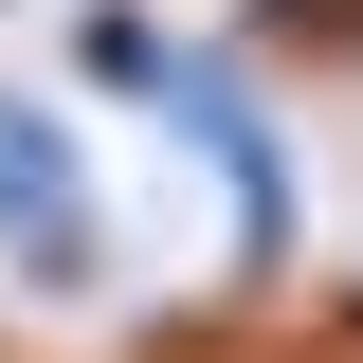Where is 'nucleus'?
<instances>
[{
	"mask_svg": "<svg viewBox=\"0 0 363 363\" xmlns=\"http://www.w3.org/2000/svg\"><path fill=\"white\" fill-rule=\"evenodd\" d=\"M0 255L37 272V291H73V272H91V164H73L55 109H18V91H0Z\"/></svg>",
	"mask_w": 363,
	"mask_h": 363,
	"instance_id": "nucleus-1",
	"label": "nucleus"
},
{
	"mask_svg": "<svg viewBox=\"0 0 363 363\" xmlns=\"http://www.w3.org/2000/svg\"><path fill=\"white\" fill-rule=\"evenodd\" d=\"M164 109H182V145L218 164V200H236V272H272V255H291V164H272V128H255V91L182 55V73H164Z\"/></svg>",
	"mask_w": 363,
	"mask_h": 363,
	"instance_id": "nucleus-2",
	"label": "nucleus"
},
{
	"mask_svg": "<svg viewBox=\"0 0 363 363\" xmlns=\"http://www.w3.org/2000/svg\"><path fill=\"white\" fill-rule=\"evenodd\" d=\"M73 73H91V91H164L182 37H164V18H128V0H91V18H73Z\"/></svg>",
	"mask_w": 363,
	"mask_h": 363,
	"instance_id": "nucleus-3",
	"label": "nucleus"
},
{
	"mask_svg": "<svg viewBox=\"0 0 363 363\" xmlns=\"http://www.w3.org/2000/svg\"><path fill=\"white\" fill-rule=\"evenodd\" d=\"M255 37H291V55H363V0H255Z\"/></svg>",
	"mask_w": 363,
	"mask_h": 363,
	"instance_id": "nucleus-4",
	"label": "nucleus"
}]
</instances>
